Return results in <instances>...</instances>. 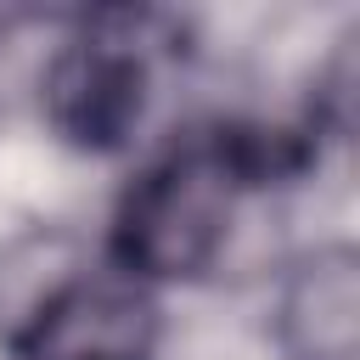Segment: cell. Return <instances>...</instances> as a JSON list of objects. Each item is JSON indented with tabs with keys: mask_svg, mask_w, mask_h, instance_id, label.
Segmentation results:
<instances>
[{
	"mask_svg": "<svg viewBox=\"0 0 360 360\" xmlns=\"http://www.w3.org/2000/svg\"><path fill=\"white\" fill-rule=\"evenodd\" d=\"M236 174L242 169L219 141L169 152L118 208V259L141 276H197L225 242Z\"/></svg>",
	"mask_w": 360,
	"mask_h": 360,
	"instance_id": "obj_1",
	"label": "cell"
},
{
	"mask_svg": "<svg viewBox=\"0 0 360 360\" xmlns=\"http://www.w3.org/2000/svg\"><path fill=\"white\" fill-rule=\"evenodd\" d=\"M17 360H152V309L129 281H68L17 332Z\"/></svg>",
	"mask_w": 360,
	"mask_h": 360,
	"instance_id": "obj_2",
	"label": "cell"
},
{
	"mask_svg": "<svg viewBox=\"0 0 360 360\" xmlns=\"http://www.w3.org/2000/svg\"><path fill=\"white\" fill-rule=\"evenodd\" d=\"M51 118L79 146H118L146 101V68L124 39H84L51 68Z\"/></svg>",
	"mask_w": 360,
	"mask_h": 360,
	"instance_id": "obj_3",
	"label": "cell"
},
{
	"mask_svg": "<svg viewBox=\"0 0 360 360\" xmlns=\"http://www.w3.org/2000/svg\"><path fill=\"white\" fill-rule=\"evenodd\" d=\"M360 338V264L349 248H326L298 264L281 292V343L292 360H354Z\"/></svg>",
	"mask_w": 360,
	"mask_h": 360,
	"instance_id": "obj_4",
	"label": "cell"
}]
</instances>
